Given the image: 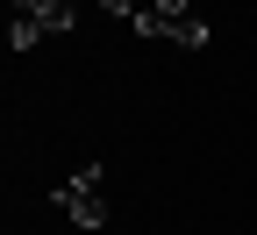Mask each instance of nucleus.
Wrapping results in <instances>:
<instances>
[{"mask_svg":"<svg viewBox=\"0 0 257 235\" xmlns=\"http://www.w3.org/2000/svg\"><path fill=\"white\" fill-rule=\"evenodd\" d=\"M100 8H107V15H121V22H136V8H128V0H100Z\"/></svg>","mask_w":257,"mask_h":235,"instance_id":"obj_4","label":"nucleus"},{"mask_svg":"<svg viewBox=\"0 0 257 235\" xmlns=\"http://www.w3.org/2000/svg\"><path fill=\"white\" fill-rule=\"evenodd\" d=\"M100 178H107V171L93 164V171H79L72 185H57V207L72 214L79 228H107V192H100Z\"/></svg>","mask_w":257,"mask_h":235,"instance_id":"obj_3","label":"nucleus"},{"mask_svg":"<svg viewBox=\"0 0 257 235\" xmlns=\"http://www.w3.org/2000/svg\"><path fill=\"white\" fill-rule=\"evenodd\" d=\"M128 29H136L143 43H186V50L207 43V22H200V15H165V8H136Z\"/></svg>","mask_w":257,"mask_h":235,"instance_id":"obj_2","label":"nucleus"},{"mask_svg":"<svg viewBox=\"0 0 257 235\" xmlns=\"http://www.w3.org/2000/svg\"><path fill=\"white\" fill-rule=\"evenodd\" d=\"M72 0H15V15H8V43L15 50H36L43 36H72Z\"/></svg>","mask_w":257,"mask_h":235,"instance_id":"obj_1","label":"nucleus"}]
</instances>
